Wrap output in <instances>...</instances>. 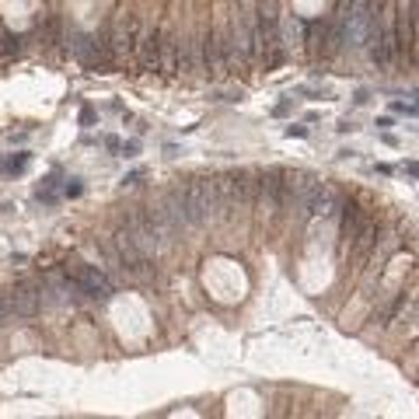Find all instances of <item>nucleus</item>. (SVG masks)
<instances>
[{"label": "nucleus", "instance_id": "f257e3e1", "mask_svg": "<svg viewBox=\"0 0 419 419\" xmlns=\"http://www.w3.org/2000/svg\"><path fill=\"white\" fill-rule=\"evenodd\" d=\"M172 203L179 206L186 227H203L206 220L217 217V193H213V175H193L186 182H175L168 189Z\"/></svg>", "mask_w": 419, "mask_h": 419}, {"label": "nucleus", "instance_id": "f03ea898", "mask_svg": "<svg viewBox=\"0 0 419 419\" xmlns=\"http://www.w3.org/2000/svg\"><path fill=\"white\" fill-rule=\"evenodd\" d=\"M136 32H140V18H136V15H119V18L112 21V32H109V39H105L112 66H126V63H130V56L136 53V39H140Z\"/></svg>", "mask_w": 419, "mask_h": 419}, {"label": "nucleus", "instance_id": "7ed1b4c3", "mask_svg": "<svg viewBox=\"0 0 419 419\" xmlns=\"http://www.w3.org/2000/svg\"><path fill=\"white\" fill-rule=\"evenodd\" d=\"M66 280L70 287L77 290V297H91V301H109L116 290L109 283V276L98 269V266H77V269H66Z\"/></svg>", "mask_w": 419, "mask_h": 419}, {"label": "nucleus", "instance_id": "20e7f679", "mask_svg": "<svg viewBox=\"0 0 419 419\" xmlns=\"http://www.w3.org/2000/svg\"><path fill=\"white\" fill-rule=\"evenodd\" d=\"M321 179L314 172H287V189H283V206H294L301 217H311L307 206L318 193Z\"/></svg>", "mask_w": 419, "mask_h": 419}, {"label": "nucleus", "instance_id": "39448f33", "mask_svg": "<svg viewBox=\"0 0 419 419\" xmlns=\"http://www.w3.org/2000/svg\"><path fill=\"white\" fill-rule=\"evenodd\" d=\"M283 189H287V172L283 168H262L259 172V206L262 213H276L283 210Z\"/></svg>", "mask_w": 419, "mask_h": 419}, {"label": "nucleus", "instance_id": "423d86ee", "mask_svg": "<svg viewBox=\"0 0 419 419\" xmlns=\"http://www.w3.org/2000/svg\"><path fill=\"white\" fill-rule=\"evenodd\" d=\"M70 53H73L84 66H91V70H102V66L112 63V60H109V46H105V39H98V35L73 32V35H70Z\"/></svg>", "mask_w": 419, "mask_h": 419}, {"label": "nucleus", "instance_id": "0eeeda50", "mask_svg": "<svg viewBox=\"0 0 419 419\" xmlns=\"http://www.w3.org/2000/svg\"><path fill=\"white\" fill-rule=\"evenodd\" d=\"M8 304H11V311H15L18 318H32V314H39L42 304H46V297H42V283H35V280H21V283H15Z\"/></svg>", "mask_w": 419, "mask_h": 419}, {"label": "nucleus", "instance_id": "6e6552de", "mask_svg": "<svg viewBox=\"0 0 419 419\" xmlns=\"http://www.w3.org/2000/svg\"><path fill=\"white\" fill-rule=\"evenodd\" d=\"M161 35H164V25H154V28H147V32L136 39V63H140V70H147V73L161 70Z\"/></svg>", "mask_w": 419, "mask_h": 419}, {"label": "nucleus", "instance_id": "1a4fd4ad", "mask_svg": "<svg viewBox=\"0 0 419 419\" xmlns=\"http://www.w3.org/2000/svg\"><path fill=\"white\" fill-rule=\"evenodd\" d=\"M377 241H381V224H377L374 217H367V220H364V227L350 238V259H353V262L371 259V251L377 248Z\"/></svg>", "mask_w": 419, "mask_h": 419}, {"label": "nucleus", "instance_id": "9d476101", "mask_svg": "<svg viewBox=\"0 0 419 419\" xmlns=\"http://www.w3.org/2000/svg\"><path fill=\"white\" fill-rule=\"evenodd\" d=\"M339 206H343V193L332 189L328 182H321L318 193H314V199H311V206H307V213L328 220V217H339Z\"/></svg>", "mask_w": 419, "mask_h": 419}, {"label": "nucleus", "instance_id": "9b49d317", "mask_svg": "<svg viewBox=\"0 0 419 419\" xmlns=\"http://www.w3.org/2000/svg\"><path fill=\"white\" fill-rule=\"evenodd\" d=\"M367 217H371V213L360 210L357 199H346V196H343V206H339V238H343V244H350V238L364 227Z\"/></svg>", "mask_w": 419, "mask_h": 419}, {"label": "nucleus", "instance_id": "f8f14e48", "mask_svg": "<svg viewBox=\"0 0 419 419\" xmlns=\"http://www.w3.org/2000/svg\"><path fill=\"white\" fill-rule=\"evenodd\" d=\"M25 164H28V154H18V157H0V172H4V175H18V172H25Z\"/></svg>", "mask_w": 419, "mask_h": 419}, {"label": "nucleus", "instance_id": "ddd939ff", "mask_svg": "<svg viewBox=\"0 0 419 419\" xmlns=\"http://www.w3.org/2000/svg\"><path fill=\"white\" fill-rule=\"evenodd\" d=\"M35 196H39L42 203H56V199H60V193H56V179H46V182L35 189Z\"/></svg>", "mask_w": 419, "mask_h": 419}, {"label": "nucleus", "instance_id": "4468645a", "mask_svg": "<svg viewBox=\"0 0 419 419\" xmlns=\"http://www.w3.org/2000/svg\"><path fill=\"white\" fill-rule=\"evenodd\" d=\"M80 193H84V186H80V182H77V179H70V182H66V186H63V196H70V199H77V196H80Z\"/></svg>", "mask_w": 419, "mask_h": 419}, {"label": "nucleus", "instance_id": "2eb2a0df", "mask_svg": "<svg viewBox=\"0 0 419 419\" xmlns=\"http://www.w3.org/2000/svg\"><path fill=\"white\" fill-rule=\"evenodd\" d=\"M140 179H143V172H130V175L123 179V186H140Z\"/></svg>", "mask_w": 419, "mask_h": 419}, {"label": "nucleus", "instance_id": "dca6fc26", "mask_svg": "<svg viewBox=\"0 0 419 419\" xmlns=\"http://www.w3.org/2000/svg\"><path fill=\"white\" fill-rule=\"evenodd\" d=\"M304 133H307L304 126H290V130H287V136H304Z\"/></svg>", "mask_w": 419, "mask_h": 419}]
</instances>
